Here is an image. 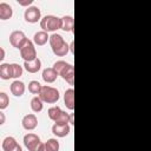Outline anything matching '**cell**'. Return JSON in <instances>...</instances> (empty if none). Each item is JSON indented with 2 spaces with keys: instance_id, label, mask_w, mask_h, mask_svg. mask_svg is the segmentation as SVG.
Returning a JSON list of instances; mask_svg holds the SVG:
<instances>
[{
  "instance_id": "obj_1",
  "label": "cell",
  "mask_w": 151,
  "mask_h": 151,
  "mask_svg": "<svg viewBox=\"0 0 151 151\" xmlns=\"http://www.w3.org/2000/svg\"><path fill=\"white\" fill-rule=\"evenodd\" d=\"M48 42L51 45L52 52L57 57H64L70 52V46L64 40V38L58 33H53L52 35H50V41Z\"/></svg>"
},
{
  "instance_id": "obj_2",
  "label": "cell",
  "mask_w": 151,
  "mask_h": 151,
  "mask_svg": "<svg viewBox=\"0 0 151 151\" xmlns=\"http://www.w3.org/2000/svg\"><path fill=\"white\" fill-rule=\"evenodd\" d=\"M40 27L45 32H54L61 29V18L55 15H45L40 20Z\"/></svg>"
},
{
  "instance_id": "obj_3",
  "label": "cell",
  "mask_w": 151,
  "mask_h": 151,
  "mask_svg": "<svg viewBox=\"0 0 151 151\" xmlns=\"http://www.w3.org/2000/svg\"><path fill=\"white\" fill-rule=\"evenodd\" d=\"M39 98L44 101V103H47V104H54L59 100L60 98V93L59 91L55 88V87H52V86H48V85H45L42 86L40 93H39Z\"/></svg>"
},
{
  "instance_id": "obj_4",
  "label": "cell",
  "mask_w": 151,
  "mask_h": 151,
  "mask_svg": "<svg viewBox=\"0 0 151 151\" xmlns=\"http://www.w3.org/2000/svg\"><path fill=\"white\" fill-rule=\"evenodd\" d=\"M47 114H48V118L51 120H53L54 123H58V124H68L70 123L71 114L63 111L59 106L50 107L47 111Z\"/></svg>"
},
{
  "instance_id": "obj_5",
  "label": "cell",
  "mask_w": 151,
  "mask_h": 151,
  "mask_svg": "<svg viewBox=\"0 0 151 151\" xmlns=\"http://www.w3.org/2000/svg\"><path fill=\"white\" fill-rule=\"evenodd\" d=\"M20 57L25 60V61H33L34 59H37V50L33 45V42L27 39V41L24 44V46L20 48Z\"/></svg>"
},
{
  "instance_id": "obj_6",
  "label": "cell",
  "mask_w": 151,
  "mask_h": 151,
  "mask_svg": "<svg viewBox=\"0 0 151 151\" xmlns=\"http://www.w3.org/2000/svg\"><path fill=\"white\" fill-rule=\"evenodd\" d=\"M24 144L28 151H39L41 146L40 137L35 133H27L24 136Z\"/></svg>"
},
{
  "instance_id": "obj_7",
  "label": "cell",
  "mask_w": 151,
  "mask_h": 151,
  "mask_svg": "<svg viewBox=\"0 0 151 151\" xmlns=\"http://www.w3.org/2000/svg\"><path fill=\"white\" fill-rule=\"evenodd\" d=\"M24 17H25V20L27 22H31V24H34V22H38L39 20H41V12H40V8L37 7V6H29L25 9V13H24Z\"/></svg>"
},
{
  "instance_id": "obj_8",
  "label": "cell",
  "mask_w": 151,
  "mask_h": 151,
  "mask_svg": "<svg viewBox=\"0 0 151 151\" xmlns=\"http://www.w3.org/2000/svg\"><path fill=\"white\" fill-rule=\"evenodd\" d=\"M26 41H27V38H26V35L22 31H13L9 34V42L15 48L20 50Z\"/></svg>"
},
{
  "instance_id": "obj_9",
  "label": "cell",
  "mask_w": 151,
  "mask_h": 151,
  "mask_svg": "<svg viewBox=\"0 0 151 151\" xmlns=\"http://www.w3.org/2000/svg\"><path fill=\"white\" fill-rule=\"evenodd\" d=\"M70 125L68 124H58V123H54L53 126H52V132L54 136L59 137V138H63V137H66L68 133H70Z\"/></svg>"
},
{
  "instance_id": "obj_10",
  "label": "cell",
  "mask_w": 151,
  "mask_h": 151,
  "mask_svg": "<svg viewBox=\"0 0 151 151\" xmlns=\"http://www.w3.org/2000/svg\"><path fill=\"white\" fill-rule=\"evenodd\" d=\"M21 123H22V126H24L25 130L31 131V130H34L37 127V125H38V118L35 117V114L29 113V114H26L22 118V122Z\"/></svg>"
},
{
  "instance_id": "obj_11",
  "label": "cell",
  "mask_w": 151,
  "mask_h": 151,
  "mask_svg": "<svg viewBox=\"0 0 151 151\" xmlns=\"http://www.w3.org/2000/svg\"><path fill=\"white\" fill-rule=\"evenodd\" d=\"M59 76H61V78L64 80H66V83H68L70 85H73L74 84V68H73V65L68 64L60 73Z\"/></svg>"
},
{
  "instance_id": "obj_12",
  "label": "cell",
  "mask_w": 151,
  "mask_h": 151,
  "mask_svg": "<svg viewBox=\"0 0 151 151\" xmlns=\"http://www.w3.org/2000/svg\"><path fill=\"white\" fill-rule=\"evenodd\" d=\"M9 88H11L12 94L15 96V97H21L25 93V90H26L25 84L22 81H20V80H14L11 84V87Z\"/></svg>"
},
{
  "instance_id": "obj_13",
  "label": "cell",
  "mask_w": 151,
  "mask_h": 151,
  "mask_svg": "<svg viewBox=\"0 0 151 151\" xmlns=\"http://www.w3.org/2000/svg\"><path fill=\"white\" fill-rule=\"evenodd\" d=\"M59 142L54 138H50L47 142L42 143L39 151H59Z\"/></svg>"
},
{
  "instance_id": "obj_14",
  "label": "cell",
  "mask_w": 151,
  "mask_h": 151,
  "mask_svg": "<svg viewBox=\"0 0 151 151\" xmlns=\"http://www.w3.org/2000/svg\"><path fill=\"white\" fill-rule=\"evenodd\" d=\"M64 103L68 110H74V90L67 88L64 93Z\"/></svg>"
},
{
  "instance_id": "obj_15",
  "label": "cell",
  "mask_w": 151,
  "mask_h": 151,
  "mask_svg": "<svg viewBox=\"0 0 151 151\" xmlns=\"http://www.w3.org/2000/svg\"><path fill=\"white\" fill-rule=\"evenodd\" d=\"M13 15V9L12 6L8 5L7 2H1L0 4V19L1 20H8Z\"/></svg>"
},
{
  "instance_id": "obj_16",
  "label": "cell",
  "mask_w": 151,
  "mask_h": 151,
  "mask_svg": "<svg viewBox=\"0 0 151 151\" xmlns=\"http://www.w3.org/2000/svg\"><path fill=\"white\" fill-rule=\"evenodd\" d=\"M58 72L53 68V67H47V68H45L44 71H42V79H44V81H46V83H53V81H55L57 80V78H58Z\"/></svg>"
},
{
  "instance_id": "obj_17",
  "label": "cell",
  "mask_w": 151,
  "mask_h": 151,
  "mask_svg": "<svg viewBox=\"0 0 151 151\" xmlns=\"http://www.w3.org/2000/svg\"><path fill=\"white\" fill-rule=\"evenodd\" d=\"M33 41H34V44L38 45V46H44L47 41H50V35H48V33L45 32V31H39V32H37V33L34 34Z\"/></svg>"
},
{
  "instance_id": "obj_18",
  "label": "cell",
  "mask_w": 151,
  "mask_h": 151,
  "mask_svg": "<svg viewBox=\"0 0 151 151\" xmlns=\"http://www.w3.org/2000/svg\"><path fill=\"white\" fill-rule=\"evenodd\" d=\"M24 66L28 73H37L41 68V60L39 58H37L33 61H25Z\"/></svg>"
},
{
  "instance_id": "obj_19",
  "label": "cell",
  "mask_w": 151,
  "mask_h": 151,
  "mask_svg": "<svg viewBox=\"0 0 151 151\" xmlns=\"http://www.w3.org/2000/svg\"><path fill=\"white\" fill-rule=\"evenodd\" d=\"M19 144H18V142L15 140V138L14 137H11V136H8V137H6L4 140H2V150L4 151H13L14 149H17V146H18Z\"/></svg>"
},
{
  "instance_id": "obj_20",
  "label": "cell",
  "mask_w": 151,
  "mask_h": 151,
  "mask_svg": "<svg viewBox=\"0 0 151 151\" xmlns=\"http://www.w3.org/2000/svg\"><path fill=\"white\" fill-rule=\"evenodd\" d=\"M74 26V20L73 17L71 15H64L61 18V29L65 32H72Z\"/></svg>"
},
{
  "instance_id": "obj_21",
  "label": "cell",
  "mask_w": 151,
  "mask_h": 151,
  "mask_svg": "<svg viewBox=\"0 0 151 151\" xmlns=\"http://www.w3.org/2000/svg\"><path fill=\"white\" fill-rule=\"evenodd\" d=\"M42 103H44V101H42L39 97H33V98L31 99V109H32V111L35 112V113L41 112L42 109H44V104H42Z\"/></svg>"
},
{
  "instance_id": "obj_22",
  "label": "cell",
  "mask_w": 151,
  "mask_h": 151,
  "mask_svg": "<svg viewBox=\"0 0 151 151\" xmlns=\"http://www.w3.org/2000/svg\"><path fill=\"white\" fill-rule=\"evenodd\" d=\"M0 78L4 80L11 79V64H1L0 65Z\"/></svg>"
},
{
  "instance_id": "obj_23",
  "label": "cell",
  "mask_w": 151,
  "mask_h": 151,
  "mask_svg": "<svg viewBox=\"0 0 151 151\" xmlns=\"http://www.w3.org/2000/svg\"><path fill=\"white\" fill-rule=\"evenodd\" d=\"M41 88H42V86L40 85V83L38 80H31L28 83V91L32 94H39Z\"/></svg>"
},
{
  "instance_id": "obj_24",
  "label": "cell",
  "mask_w": 151,
  "mask_h": 151,
  "mask_svg": "<svg viewBox=\"0 0 151 151\" xmlns=\"http://www.w3.org/2000/svg\"><path fill=\"white\" fill-rule=\"evenodd\" d=\"M22 76V66L19 64H11V77L17 79Z\"/></svg>"
},
{
  "instance_id": "obj_25",
  "label": "cell",
  "mask_w": 151,
  "mask_h": 151,
  "mask_svg": "<svg viewBox=\"0 0 151 151\" xmlns=\"http://www.w3.org/2000/svg\"><path fill=\"white\" fill-rule=\"evenodd\" d=\"M9 104V98L5 92H0V109L5 110Z\"/></svg>"
},
{
  "instance_id": "obj_26",
  "label": "cell",
  "mask_w": 151,
  "mask_h": 151,
  "mask_svg": "<svg viewBox=\"0 0 151 151\" xmlns=\"http://www.w3.org/2000/svg\"><path fill=\"white\" fill-rule=\"evenodd\" d=\"M19 2V5H21V6H28V5H31L32 2H33V0H27V1H18Z\"/></svg>"
},
{
  "instance_id": "obj_27",
  "label": "cell",
  "mask_w": 151,
  "mask_h": 151,
  "mask_svg": "<svg viewBox=\"0 0 151 151\" xmlns=\"http://www.w3.org/2000/svg\"><path fill=\"white\" fill-rule=\"evenodd\" d=\"M0 52H1V55H0V60H4V58H5V51H4V48H2V47L0 48Z\"/></svg>"
},
{
  "instance_id": "obj_28",
  "label": "cell",
  "mask_w": 151,
  "mask_h": 151,
  "mask_svg": "<svg viewBox=\"0 0 151 151\" xmlns=\"http://www.w3.org/2000/svg\"><path fill=\"white\" fill-rule=\"evenodd\" d=\"M0 116H1V123L0 124L2 125L5 123V114H4V112H0Z\"/></svg>"
},
{
  "instance_id": "obj_29",
  "label": "cell",
  "mask_w": 151,
  "mask_h": 151,
  "mask_svg": "<svg viewBox=\"0 0 151 151\" xmlns=\"http://www.w3.org/2000/svg\"><path fill=\"white\" fill-rule=\"evenodd\" d=\"M70 124H74V122H73V113H71V118H70Z\"/></svg>"
},
{
  "instance_id": "obj_30",
  "label": "cell",
  "mask_w": 151,
  "mask_h": 151,
  "mask_svg": "<svg viewBox=\"0 0 151 151\" xmlns=\"http://www.w3.org/2000/svg\"><path fill=\"white\" fill-rule=\"evenodd\" d=\"M13 151H22V149H21V146H20V145H18V146H17V149H14Z\"/></svg>"
},
{
  "instance_id": "obj_31",
  "label": "cell",
  "mask_w": 151,
  "mask_h": 151,
  "mask_svg": "<svg viewBox=\"0 0 151 151\" xmlns=\"http://www.w3.org/2000/svg\"><path fill=\"white\" fill-rule=\"evenodd\" d=\"M70 51H71V53H73V41H72L71 45H70Z\"/></svg>"
}]
</instances>
